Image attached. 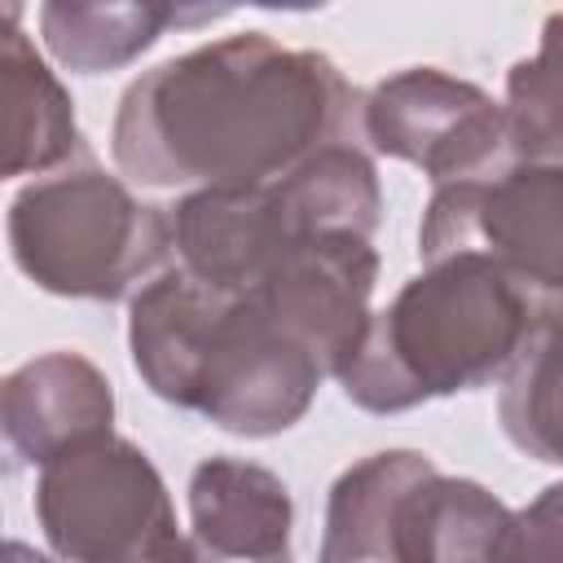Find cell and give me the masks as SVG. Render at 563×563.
I'll list each match as a JSON object with an SVG mask.
<instances>
[{
  "instance_id": "obj_18",
  "label": "cell",
  "mask_w": 563,
  "mask_h": 563,
  "mask_svg": "<svg viewBox=\"0 0 563 563\" xmlns=\"http://www.w3.org/2000/svg\"><path fill=\"white\" fill-rule=\"evenodd\" d=\"M559 484L541 488V497L532 506L519 510L523 532H528V554L532 563H559Z\"/></svg>"
},
{
  "instance_id": "obj_5",
  "label": "cell",
  "mask_w": 563,
  "mask_h": 563,
  "mask_svg": "<svg viewBox=\"0 0 563 563\" xmlns=\"http://www.w3.org/2000/svg\"><path fill=\"white\" fill-rule=\"evenodd\" d=\"M35 519L66 563H154L180 537L158 466L114 431L40 466Z\"/></svg>"
},
{
  "instance_id": "obj_16",
  "label": "cell",
  "mask_w": 563,
  "mask_h": 563,
  "mask_svg": "<svg viewBox=\"0 0 563 563\" xmlns=\"http://www.w3.org/2000/svg\"><path fill=\"white\" fill-rule=\"evenodd\" d=\"M559 321L541 325L528 347L506 365L497 378V413L501 431L515 449H523L537 462H559Z\"/></svg>"
},
{
  "instance_id": "obj_4",
  "label": "cell",
  "mask_w": 563,
  "mask_h": 563,
  "mask_svg": "<svg viewBox=\"0 0 563 563\" xmlns=\"http://www.w3.org/2000/svg\"><path fill=\"white\" fill-rule=\"evenodd\" d=\"M4 233L22 277L57 299L119 303L172 264L167 207L141 202L88 150L22 185Z\"/></svg>"
},
{
  "instance_id": "obj_15",
  "label": "cell",
  "mask_w": 563,
  "mask_h": 563,
  "mask_svg": "<svg viewBox=\"0 0 563 563\" xmlns=\"http://www.w3.org/2000/svg\"><path fill=\"white\" fill-rule=\"evenodd\" d=\"M224 9H172L158 0H128V4H84V0H53L40 4V35L44 48L75 75H101L132 66L145 48L158 44L167 26L220 18Z\"/></svg>"
},
{
  "instance_id": "obj_10",
  "label": "cell",
  "mask_w": 563,
  "mask_h": 563,
  "mask_svg": "<svg viewBox=\"0 0 563 563\" xmlns=\"http://www.w3.org/2000/svg\"><path fill=\"white\" fill-rule=\"evenodd\" d=\"M114 431V387L84 352H44L0 378V449L18 466Z\"/></svg>"
},
{
  "instance_id": "obj_7",
  "label": "cell",
  "mask_w": 563,
  "mask_h": 563,
  "mask_svg": "<svg viewBox=\"0 0 563 563\" xmlns=\"http://www.w3.org/2000/svg\"><path fill=\"white\" fill-rule=\"evenodd\" d=\"M361 141L413 163L431 189L515 167L501 101L440 66H409L361 97Z\"/></svg>"
},
{
  "instance_id": "obj_2",
  "label": "cell",
  "mask_w": 563,
  "mask_h": 563,
  "mask_svg": "<svg viewBox=\"0 0 563 563\" xmlns=\"http://www.w3.org/2000/svg\"><path fill=\"white\" fill-rule=\"evenodd\" d=\"M550 321H559L554 290L479 255L431 260L369 317L334 383L365 413H405L497 383Z\"/></svg>"
},
{
  "instance_id": "obj_3",
  "label": "cell",
  "mask_w": 563,
  "mask_h": 563,
  "mask_svg": "<svg viewBox=\"0 0 563 563\" xmlns=\"http://www.w3.org/2000/svg\"><path fill=\"white\" fill-rule=\"evenodd\" d=\"M378 220V172L352 141L308 154L277 180L194 189L167 207L172 264L220 295H246L277 264V255L308 233L374 238Z\"/></svg>"
},
{
  "instance_id": "obj_6",
  "label": "cell",
  "mask_w": 563,
  "mask_h": 563,
  "mask_svg": "<svg viewBox=\"0 0 563 563\" xmlns=\"http://www.w3.org/2000/svg\"><path fill=\"white\" fill-rule=\"evenodd\" d=\"M325 383L321 361L286 334L251 295H220L198 347L185 409L229 435L268 440L290 431Z\"/></svg>"
},
{
  "instance_id": "obj_9",
  "label": "cell",
  "mask_w": 563,
  "mask_h": 563,
  "mask_svg": "<svg viewBox=\"0 0 563 563\" xmlns=\"http://www.w3.org/2000/svg\"><path fill=\"white\" fill-rule=\"evenodd\" d=\"M374 286L378 251L369 238L308 233L286 246L246 295L260 299V308L321 361L325 378H339L374 317Z\"/></svg>"
},
{
  "instance_id": "obj_14",
  "label": "cell",
  "mask_w": 563,
  "mask_h": 563,
  "mask_svg": "<svg viewBox=\"0 0 563 563\" xmlns=\"http://www.w3.org/2000/svg\"><path fill=\"white\" fill-rule=\"evenodd\" d=\"M431 466L422 449H378L352 462L330 484L317 563H391L396 501Z\"/></svg>"
},
{
  "instance_id": "obj_20",
  "label": "cell",
  "mask_w": 563,
  "mask_h": 563,
  "mask_svg": "<svg viewBox=\"0 0 563 563\" xmlns=\"http://www.w3.org/2000/svg\"><path fill=\"white\" fill-rule=\"evenodd\" d=\"M0 475H13V462H9V453L0 449Z\"/></svg>"
},
{
  "instance_id": "obj_19",
  "label": "cell",
  "mask_w": 563,
  "mask_h": 563,
  "mask_svg": "<svg viewBox=\"0 0 563 563\" xmlns=\"http://www.w3.org/2000/svg\"><path fill=\"white\" fill-rule=\"evenodd\" d=\"M0 563H53V559L26 541H0Z\"/></svg>"
},
{
  "instance_id": "obj_12",
  "label": "cell",
  "mask_w": 563,
  "mask_h": 563,
  "mask_svg": "<svg viewBox=\"0 0 563 563\" xmlns=\"http://www.w3.org/2000/svg\"><path fill=\"white\" fill-rule=\"evenodd\" d=\"M189 528L202 563H290L295 501L268 466L211 453L189 475Z\"/></svg>"
},
{
  "instance_id": "obj_11",
  "label": "cell",
  "mask_w": 563,
  "mask_h": 563,
  "mask_svg": "<svg viewBox=\"0 0 563 563\" xmlns=\"http://www.w3.org/2000/svg\"><path fill=\"white\" fill-rule=\"evenodd\" d=\"M391 563H532L519 510L479 479L422 471L396 501Z\"/></svg>"
},
{
  "instance_id": "obj_13",
  "label": "cell",
  "mask_w": 563,
  "mask_h": 563,
  "mask_svg": "<svg viewBox=\"0 0 563 563\" xmlns=\"http://www.w3.org/2000/svg\"><path fill=\"white\" fill-rule=\"evenodd\" d=\"M22 4H0V185L48 176L84 154L75 97L22 31Z\"/></svg>"
},
{
  "instance_id": "obj_1",
  "label": "cell",
  "mask_w": 563,
  "mask_h": 563,
  "mask_svg": "<svg viewBox=\"0 0 563 563\" xmlns=\"http://www.w3.org/2000/svg\"><path fill=\"white\" fill-rule=\"evenodd\" d=\"M339 141H361V92L325 53L264 31L141 70L110 123L119 176L180 194L264 185Z\"/></svg>"
},
{
  "instance_id": "obj_17",
  "label": "cell",
  "mask_w": 563,
  "mask_h": 563,
  "mask_svg": "<svg viewBox=\"0 0 563 563\" xmlns=\"http://www.w3.org/2000/svg\"><path fill=\"white\" fill-rule=\"evenodd\" d=\"M554 31L559 18L545 22V40L532 57L515 62L506 75V132L515 163H559V70H554Z\"/></svg>"
},
{
  "instance_id": "obj_8",
  "label": "cell",
  "mask_w": 563,
  "mask_h": 563,
  "mask_svg": "<svg viewBox=\"0 0 563 563\" xmlns=\"http://www.w3.org/2000/svg\"><path fill=\"white\" fill-rule=\"evenodd\" d=\"M422 264L449 255L493 260L523 282L563 286V167L515 163L484 180H457L431 189L418 224Z\"/></svg>"
}]
</instances>
